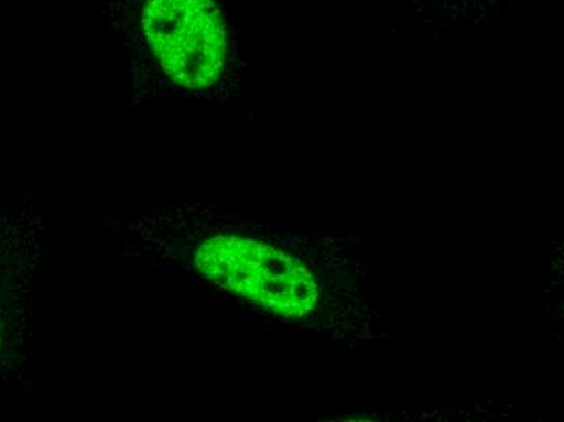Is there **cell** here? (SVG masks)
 Returning <instances> with one entry per match:
<instances>
[{
  "label": "cell",
  "mask_w": 564,
  "mask_h": 422,
  "mask_svg": "<svg viewBox=\"0 0 564 422\" xmlns=\"http://www.w3.org/2000/svg\"><path fill=\"white\" fill-rule=\"evenodd\" d=\"M127 266L206 284L250 314L343 342L384 336L367 302L360 244L346 231L297 228L208 204L102 215Z\"/></svg>",
  "instance_id": "6da1fadb"
},
{
  "label": "cell",
  "mask_w": 564,
  "mask_h": 422,
  "mask_svg": "<svg viewBox=\"0 0 564 422\" xmlns=\"http://www.w3.org/2000/svg\"><path fill=\"white\" fill-rule=\"evenodd\" d=\"M236 67L219 0L144 2L132 59L135 101L175 95L225 101Z\"/></svg>",
  "instance_id": "7a4b0ae2"
},
{
  "label": "cell",
  "mask_w": 564,
  "mask_h": 422,
  "mask_svg": "<svg viewBox=\"0 0 564 422\" xmlns=\"http://www.w3.org/2000/svg\"><path fill=\"white\" fill-rule=\"evenodd\" d=\"M41 219H0V369L25 364L30 273L40 252Z\"/></svg>",
  "instance_id": "3957f363"
},
{
  "label": "cell",
  "mask_w": 564,
  "mask_h": 422,
  "mask_svg": "<svg viewBox=\"0 0 564 422\" xmlns=\"http://www.w3.org/2000/svg\"><path fill=\"white\" fill-rule=\"evenodd\" d=\"M409 15L435 33L479 31L503 13L511 0H401Z\"/></svg>",
  "instance_id": "277c9868"
}]
</instances>
